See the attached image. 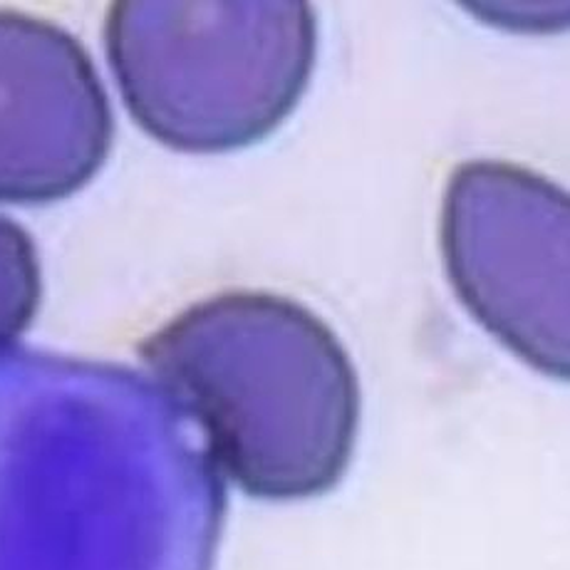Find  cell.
<instances>
[{"mask_svg": "<svg viewBox=\"0 0 570 570\" xmlns=\"http://www.w3.org/2000/svg\"><path fill=\"white\" fill-rule=\"evenodd\" d=\"M115 141L112 105L90 55L68 30L0 10V204L78 194Z\"/></svg>", "mask_w": 570, "mask_h": 570, "instance_id": "277c9868", "label": "cell"}, {"mask_svg": "<svg viewBox=\"0 0 570 570\" xmlns=\"http://www.w3.org/2000/svg\"><path fill=\"white\" fill-rule=\"evenodd\" d=\"M139 357L199 424L208 462L248 497H321L353 462V360L321 317L285 295H212L151 333Z\"/></svg>", "mask_w": 570, "mask_h": 570, "instance_id": "6da1fadb", "label": "cell"}, {"mask_svg": "<svg viewBox=\"0 0 570 570\" xmlns=\"http://www.w3.org/2000/svg\"><path fill=\"white\" fill-rule=\"evenodd\" d=\"M570 202L561 186L509 161H466L442 206L446 276L466 311L513 355L568 377Z\"/></svg>", "mask_w": 570, "mask_h": 570, "instance_id": "3957f363", "label": "cell"}, {"mask_svg": "<svg viewBox=\"0 0 570 570\" xmlns=\"http://www.w3.org/2000/svg\"><path fill=\"white\" fill-rule=\"evenodd\" d=\"M40 298L36 240L23 226L0 216V355L36 321Z\"/></svg>", "mask_w": 570, "mask_h": 570, "instance_id": "5b68a950", "label": "cell"}, {"mask_svg": "<svg viewBox=\"0 0 570 570\" xmlns=\"http://www.w3.org/2000/svg\"><path fill=\"white\" fill-rule=\"evenodd\" d=\"M109 68L159 145L222 155L276 131L311 85L317 18L303 0H122L105 20Z\"/></svg>", "mask_w": 570, "mask_h": 570, "instance_id": "7a4b0ae2", "label": "cell"}]
</instances>
